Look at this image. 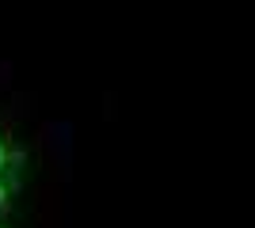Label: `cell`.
<instances>
[{
	"label": "cell",
	"mask_w": 255,
	"mask_h": 228,
	"mask_svg": "<svg viewBox=\"0 0 255 228\" xmlns=\"http://www.w3.org/2000/svg\"><path fill=\"white\" fill-rule=\"evenodd\" d=\"M0 163H4V149H0Z\"/></svg>",
	"instance_id": "cell-1"
}]
</instances>
